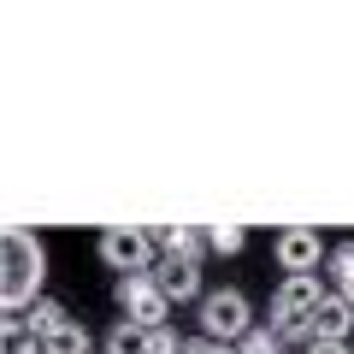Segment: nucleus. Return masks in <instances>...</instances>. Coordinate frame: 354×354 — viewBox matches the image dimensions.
<instances>
[{"label": "nucleus", "mask_w": 354, "mask_h": 354, "mask_svg": "<svg viewBox=\"0 0 354 354\" xmlns=\"http://www.w3.org/2000/svg\"><path fill=\"white\" fill-rule=\"evenodd\" d=\"M0 354H48V348H41V330L30 325L24 313H18V319H6V337H0Z\"/></svg>", "instance_id": "obj_10"}, {"label": "nucleus", "mask_w": 354, "mask_h": 354, "mask_svg": "<svg viewBox=\"0 0 354 354\" xmlns=\"http://www.w3.org/2000/svg\"><path fill=\"white\" fill-rule=\"evenodd\" d=\"M41 283H48V248L30 230H6L0 236V307H6V319L30 313L41 301Z\"/></svg>", "instance_id": "obj_1"}, {"label": "nucleus", "mask_w": 354, "mask_h": 354, "mask_svg": "<svg viewBox=\"0 0 354 354\" xmlns=\"http://www.w3.org/2000/svg\"><path fill=\"white\" fill-rule=\"evenodd\" d=\"M41 348H48V354H88V330H83V319H71V325L48 330V337H41Z\"/></svg>", "instance_id": "obj_12"}, {"label": "nucleus", "mask_w": 354, "mask_h": 354, "mask_svg": "<svg viewBox=\"0 0 354 354\" xmlns=\"http://www.w3.org/2000/svg\"><path fill=\"white\" fill-rule=\"evenodd\" d=\"M236 354H283V337H272V330H248V337L236 342Z\"/></svg>", "instance_id": "obj_15"}, {"label": "nucleus", "mask_w": 354, "mask_h": 354, "mask_svg": "<svg viewBox=\"0 0 354 354\" xmlns=\"http://www.w3.org/2000/svg\"><path fill=\"white\" fill-rule=\"evenodd\" d=\"M348 330H354V307L342 301L337 290H330L325 301H319V307H313V313H307L283 342H301V348H307V342H348Z\"/></svg>", "instance_id": "obj_4"}, {"label": "nucleus", "mask_w": 354, "mask_h": 354, "mask_svg": "<svg viewBox=\"0 0 354 354\" xmlns=\"http://www.w3.org/2000/svg\"><path fill=\"white\" fill-rule=\"evenodd\" d=\"M301 354H354V348H348V342H307Z\"/></svg>", "instance_id": "obj_17"}, {"label": "nucleus", "mask_w": 354, "mask_h": 354, "mask_svg": "<svg viewBox=\"0 0 354 354\" xmlns=\"http://www.w3.org/2000/svg\"><path fill=\"white\" fill-rule=\"evenodd\" d=\"M113 295H118V307H124L130 325L160 330L165 319H171V301H165V290L153 283V272H130V278H118V283H113Z\"/></svg>", "instance_id": "obj_3"}, {"label": "nucleus", "mask_w": 354, "mask_h": 354, "mask_svg": "<svg viewBox=\"0 0 354 354\" xmlns=\"http://www.w3.org/2000/svg\"><path fill=\"white\" fill-rule=\"evenodd\" d=\"M330 283H337V295L354 307V242H337V248H330Z\"/></svg>", "instance_id": "obj_11"}, {"label": "nucleus", "mask_w": 354, "mask_h": 354, "mask_svg": "<svg viewBox=\"0 0 354 354\" xmlns=\"http://www.w3.org/2000/svg\"><path fill=\"white\" fill-rule=\"evenodd\" d=\"M183 354H236L230 342H213V337H195V342H183Z\"/></svg>", "instance_id": "obj_16"}, {"label": "nucleus", "mask_w": 354, "mask_h": 354, "mask_svg": "<svg viewBox=\"0 0 354 354\" xmlns=\"http://www.w3.org/2000/svg\"><path fill=\"white\" fill-rule=\"evenodd\" d=\"M24 319H30V325L41 330V337H48V330H59V325H71V313H65L59 301H36V307L24 313Z\"/></svg>", "instance_id": "obj_13"}, {"label": "nucleus", "mask_w": 354, "mask_h": 354, "mask_svg": "<svg viewBox=\"0 0 354 354\" xmlns=\"http://www.w3.org/2000/svg\"><path fill=\"white\" fill-rule=\"evenodd\" d=\"M242 242H248L242 225H213V230H207V248H213V254H236Z\"/></svg>", "instance_id": "obj_14"}, {"label": "nucleus", "mask_w": 354, "mask_h": 354, "mask_svg": "<svg viewBox=\"0 0 354 354\" xmlns=\"http://www.w3.org/2000/svg\"><path fill=\"white\" fill-rule=\"evenodd\" d=\"M148 236H153V248H160L165 260H195L201 266V254H207V236L189 230V225H153Z\"/></svg>", "instance_id": "obj_8"}, {"label": "nucleus", "mask_w": 354, "mask_h": 354, "mask_svg": "<svg viewBox=\"0 0 354 354\" xmlns=\"http://www.w3.org/2000/svg\"><path fill=\"white\" fill-rule=\"evenodd\" d=\"M101 260L113 266L118 278H130V272H153V266H160V260H153V236H148V230H130V225H113L101 236Z\"/></svg>", "instance_id": "obj_5"}, {"label": "nucleus", "mask_w": 354, "mask_h": 354, "mask_svg": "<svg viewBox=\"0 0 354 354\" xmlns=\"http://www.w3.org/2000/svg\"><path fill=\"white\" fill-rule=\"evenodd\" d=\"M248 330H254V307H248V295H242V290H207L201 295V337L236 348Z\"/></svg>", "instance_id": "obj_2"}, {"label": "nucleus", "mask_w": 354, "mask_h": 354, "mask_svg": "<svg viewBox=\"0 0 354 354\" xmlns=\"http://www.w3.org/2000/svg\"><path fill=\"white\" fill-rule=\"evenodd\" d=\"M272 254H278V266H283V278H301V272H319V260H330L325 236H319V230H307V225L283 230V236L272 242Z\"/></svg>", "instance_id": "obj_6"}, {"label": "nucleus", "mask_w": 354, "mask_h": 354, "mask_svg": "<svg viewBox=\"0 0 354 354\" xmlns=\"http://www.w3.org/2000/svg\"><path fill=\"white\" fill-rule=\"evenodd\" d=\"M106 354H153V330H148V325H130V319H118V325L106 330Z\"/></svg>", "instance_id": "obj_9"}, {"label": "nucleus", "mask_w": 354, "mask_h": 354, "mask_svg": "<svg viewBox=\"0 0 354 354\" xmlns=\"http://www.w3.org/2000/svg\"><path fill=\"white\" fill-rule=\"evenodd\" d=\"M153 283L165 290V301H195L201 295V266L195 260H160L153 266Z\"/></svg>", "instance_id": "obj_7"}]
</instances>
